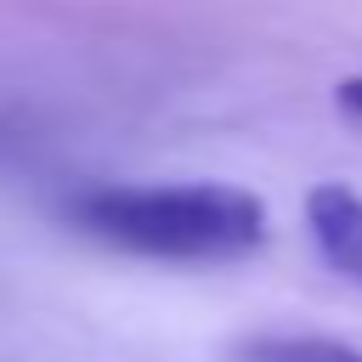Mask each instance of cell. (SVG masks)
Returning a JSON list of instances; mask_svg holds the SVG:
<instances>
[{
	"label": "cell",
	"instance_id": "3",
	"mask_svg": "<svg viewBox=\"0 0 362 362\" xmlns=\"http://www.w3.org/2000/svg\"><path fill=\"white\" fill-rule=\"evenodd\" d=\"M243 362H362V351H351V345H339V339H311V334H300V339H255V345L243 351Z\"/></svg>",
	"mask_w": 362,
	"mask_h": 362
},
{
	"label": "cell",
	"instance_id": "1",
	"mask_svg": "<svg viewBox=\"0 0 362 362\" xmlns=\"http://www.w3.org/2000/svg\"><path fill=\"white\" fill-rule=\"evenodd\" d=\"M68 221L147 260H238L266 243V204L226 181H175V187H85L68 198Z\"/></svg>",
	"mask_w": 362,
	"mask_h": 362
},
{
	"label": "cell",
	"instance_id": "4",
	"mask_svg": "<svg viewBox=\"0 0 362 362\" xmlns=\"http://www.w3.org/2000/svg\"><path fill=\"white\" fill-rule=\"evenodd\" d=\"M339 107L362 119V79H345V85H339Z\"/></svg>",
	"mask_w": 362,
	"mask_h": 362
},
{
	"label": "cell",
	"instance_id": "2",
	"mask_svg": "<svg viewBox=\"0 0 362 362\" xmlns=\"http://www.w3.org/2000/svg\"><path fill=\"white\" fill-rule=\"evenodd\" d=\"M305 226L322 249V260L362 288V192L339 187V181H317L305 192Z\"/></svg>",
	"mask_w": 362,
	"mask_h": 362
}]
</instances>
